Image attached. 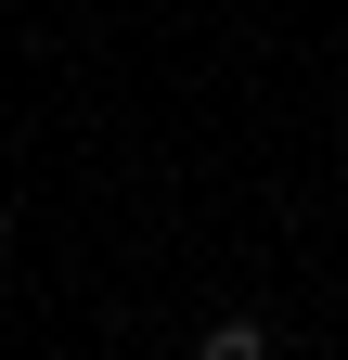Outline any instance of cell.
<instances>
[{
    "mask_svg": "<svg viewBox=\"0 0 348 360\" xmlns=\"http://www.w3.org/2000/svg\"><path fill=\"white\" fill-rule=\"evenodd\" d=\"M194 360H271V322H206Z\"/></svg>",
    "mask_w": 348,
    "mask_h": 360,
    "instance_id": "1",
    "label": "cell"
}]
</instances>
